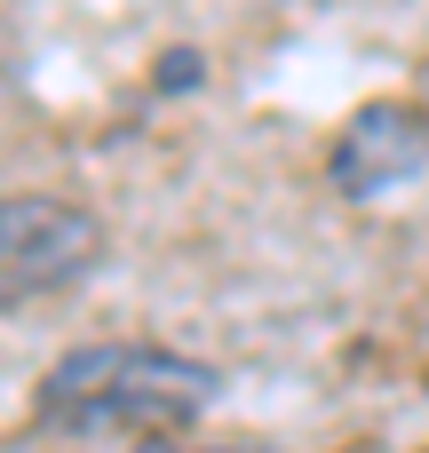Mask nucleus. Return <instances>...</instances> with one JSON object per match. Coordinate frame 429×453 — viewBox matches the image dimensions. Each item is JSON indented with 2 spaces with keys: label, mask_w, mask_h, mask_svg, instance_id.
<instances>
[{
  "label": "nucleus",
  "mask_w": 429,
  "mask_h": 453,
  "mask_svg": "<svg viewBox=\"0 0 429 453\" xmlns=\"http://www.w3.org/2000/svg\"><path fill=\"white\" fill-rule=\"evenodd\" d=\"M103 255H111V239H103V223L88 207L40 199V191L0 199V311L72 295L80 279L103 271Z\"/></svg>",
  "instance_id": "f03ea898"
},
{
  "label": "nucleus",
  "mask_w": 429,
  "mask_h": 453,
  "mask_svg": "<svg viewBox=\"0 0 429 453\" xmlns=\"http://www.w3.org/2000/svg\"><path fill=\"white\" fill-rule=\"evenodd\" d=\"M422 167H429V111L422 104H398V96L358 104V111L342 119L334 151H326V175H334L342 199H390V191H406Z\"/></svg>",
  "instance_id": "7ed1b4c3"
},
{
  "label": "nucleus",
  "mask_w": 429,
  "mask_h": 453,
  "mask_svg": "<svg viewBox=\"0 0 429 453\" xmlns=\"http://www.w3.org/2000/svg\"><path fill=\"white\" fill-rule=\"evenodd\" d=\"M215 366L159 342H80L48 366L32 414L64 438H159L215 406Z\"/></svg>",
  "instance_id": "f257e3e1"
},
{
  "label": "nucleus",
  "mask_w": 429,
  "mask_h": 453,
  "mask_svg": "<svg viewBox=\"0 0 429 453\" xmlns=\"http://www.w3.org/2000/svg\"><path fill=\"white\" fill-rule=\"evenodd\" d=\"M183 453H271V446H183Z\"/></svg>",
  "instance_id": "20e7f679"
}]
</instances>
